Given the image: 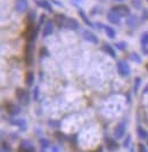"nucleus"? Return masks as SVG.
<instances>
[{
  "label": "nucleus",
  "mask_w": 148,
  "mask_h": 152,
  "mask_svg": "<svg viewBox=\"0 0 148 152\" xmlns=\"http://www.w3.org/2000/svg\"><path fill=\"white\" fill-rule=\"evenodd\" d=\"M37 34H38V29H34L33 23L30 22L29 26L26 28V30L24 32V38L26 39L28 42H32V41L36 39Z\"/></svg>",
  "instance_id": "obj_1"
},
{
  "label": "nucleus",
  "mask_w": 148,
  "mask_h": 152,
  "mask_svg": "<svg viewBox=\"0 0 148 152\" xmlns=\"http://www.w3.org/2000/svg\"><path fill=\"white\" fill-rule=\"evenodd\" d=\"M112 12H114V13H116L120 17H123V16H128L130 15V8L126 6V5H118V6H114V7H112L111 9Z\"/></svg>",
  "instance_id": "obj_2"
},
{
  "label": "nucleus",
  "mask_w": 148,
  "mask_h": 152,
  "mask_svg": "<svg viewBox=\"0 0 148 152\" xmlns=\"http://www.w3.org/2000/svg\"><path fill=\"white\" fill-rule=\"evenodd\" d=\"M118 71L121 76L126 77L130 75V66L126 61H118Z\"/></svg>",
  "instance_id": "obj_3"
},
{
  "label": "nucleus",
  "mask_w": 148,
  "mask_h": 152,
  "mask_svg": "<svg viewBox=\"0 0 148 152\" xmlns=\"http://www.w3.org/2000/svg\"><path fill=\"white\" fill-rule=\"evenodd\" d=\"M32 42H28L24 49V60L28 65H31L32 60H33V54H32Z\"/></svg>",
  "instance_id": "obj_4"
},
{
  "label": "nucleus",
  "mask_w": 148,
  "mask_h": 152,
  "mask_svg": "<svg viewBox=\"0 0 148 152\" xmlns=\"http://www.w3.org/2000/svg\"><path fill=\"white\" fill-rule=\"evenodd\" d=\"M16 95H17V99L18 101L24 104V105H28L29 104V94H28V91L22 89V88H18L17 91H16Z\"/></svg>",
  "instance_id": "obj_5"
},
{
  "label": "nucleus",
  "mask_w": 148,
  "mask_h": 152,
  "mask_svg": "<svg viewBox=\"0 0 148 152\" xmlns=\"http://www.w3.org/2000/svg\"><path fill=\"white\" fill-rule=\"evenodd\" d=\"M29 8V2L28 0H17L16 1V5H15V9L18 12V13H25Z\"/></svg>",
  "instance_id": "obj_6"
},
{
  "label": "nucleus",
  "mask_w": 148,
  "mask_h": 152,
  "mask_svg": "<svg viewBox=\"0 0 148 152\" xmlns=\"http://www.w3.org/2000/svg\"><path fill=\"white\" fill-rule=\"evenodd\" d=\"M84 40H87L88 42H91V44H97L98 42V38L95 33H92L91 31H83L82 33Z\"/></svg>",
  "instance_id": "obj_7"
},
{
  "label": "nucleus",
  "mask_w": 148,
  "mask_h": 152,
  "mask_svg": "<svg viewBox=\"0 0 148 152\" xmlns=\"http://www.w3.org/2000/svg\"><path fill=\"white\" fill-rule=\"evenodd\" d=\"M66 20H67V17L64 15V14H56L55 17H54V23H55L58 28H64Z\"/></svg>",
  "instance_id": "obj_8"
},
{
  "label": "nucleus",
  "mask_w": 148,
  "mask_h": 152,
  "mask_svg": "<svg viewBox=\"0 0 148 152\" xmlns=\"http://www.w3.org/2000/svg\"><path fill=\"white\" fill-rule=\"evenodd\" d=\"M68 30H78L79 29V22L75 20V18H67L66 22H65V26Z\"/></svg>",
  "instance_id": "obj_9"
},
{
  "label": "nucleus",
  "mask_w": 148,
  "mask_h": 152,
  "mask_svg": "<svg viewBox=\"0 0 148 152\" xmlns=\"http://www.w3.org/2000/svg\"><path fill=\"white\" fill-rule=\"evenodd\" d=\"M54 24H55L54 21H48V22L46 23L44 32H42V36L44 37H48V36H50L52 32H54Z\"/></svg>",
  "instance_id": "obj_10"
},
{
  "label": "nucleus",
  "mask_w": 148,
  "mask_h": 152,
  "mask_svg": "<svg viewBox=\"0 0 148 152\" xmlns=\"http://www.w3.org/2000/svg\"><path fill=\"white\" fill-rule=\"evenodd\" d=\"M107 20L111 23H113V24H120V23H121V17H120L116 13L112 12V10H110V12L107 13Z\"/></svg>",
  "instance_id": "obj_11"
},
{
  "label": "nucleus",
  "mask_w": 148,
  "mask_h": 152,
  "mask_svg": "<svg viewBox=\"0 0 148 152\" xmlns=\"http://www.w3.org/2000/svg\"><path fill=\"white\" fill-rule=\"evenodd\" d=\"M5 107H6L7 112L10 114V115H16L17 113H20V111H21L20 107H17V105H14V104H12V103H7Z\"/></svg>",
  "instance_id": "obj_12"
},
{
  "label": "nucleus",
  "mask_w": 148,
  "mask_h": 152,
  "mask_svg": "<svg viewBox=\"0 0 148 152\" xmlns=\"http://www.w3.org/2000/svg\"><path fill=\"white\" fill-rule=\"evenodd\" d=\"M36 4H37L39 7L44 8V9H46L47 12H49V13L52 12V4H50L49 1H47V0H36Z\"/></svg>",
  "instance_id": "obj_13"
},
{
  "label": "nucleus",
  "mask_w": 148,
  "mask_h": 152,
  "mask_svg": "<svg viewBox=\"0 0 148 152\" xmlns=\"http://www.w3.org/2000/svg\"><path fill=\"white\" fill-rule=\"evenodd\" d=\"M114 133H115L116 138L123 137L124 133H126V125L124 124H118V126H116V128H115V130H114Z\"/></svg>",
  "instance_id": "obj_14"
},
{
  "label": "nucleus",
  "mask_w": 148,
  "mask_h": 152,
  "mask_svg": "<svg viewBox=\"0 0 148 152\" xmlns=\"http://www.w3.org/2000/svg\"><path fill=\"white\" fill-rule=\"evenodd\" d=\"M106 146H107V149L111 150V151H114V150H116L118 148V143H116L114 140H112V138H106Z\"/></svg>",
  "instance_id": "obj_15"
},
{
  "label": "nucleus",
  "mask_w": 148,
  "mask_h": 152,
  "mask_svg": "<svg viewBox=\"0 0 148 152\" xmlns=\"http://www.w3.org/2000/svg\"><path fill=\"white\" fill-rule=\"evenodd\" d=\"M79 15H80V17H81L82 20H83V22L86 23L88 26H90V28H95V25L91 23V21L89 20L88 17H87V15H86V13L82 10V9H79Z\"/></svg>",
  "instance_id": "obj_16"
},
{
  "label": "nucleus",
  "mask_w": 148,
  "mask_h": 152,
  "mask_svg": "<svg viewBox=\"0 0 148 152\" xmlns=\"http://www.w3.org/2000/svg\"><path fill=\"white\" fill-rule=\"evenodd\" d=\"M126 24L130 26V28H136L137 24H138V20L134 15H129L128 16V20H126Z\"/></svg>",
  "instance_id": "obj_17"
},
{
  "label": "nucleus",
  "mask_w": 148,
  "mask_h": 152,
  "mask_svg": "<svg viewBox=\"0 0 148 152\" xmlns=\"http://www.w3.org/2000/svg\"><path fill=\"white\" fill-rule=\"evenodd\" d=\"M104 30H105V32H106V34H107V37H108V38H111V39L115 38L116 32H115V30H114L113 28L108 26V25H105V26H104Z\"/></svg>",
  "instance_id": "obj_18"
},
{
  "label": "nucleus",
  "mask_w": 148,
  "mask_h": 152,
  "mask_svg": "<svg viewBox=\"0 0 148 152\" xmlns=\"http://www.w3.org/2000/svg\"><path fill=\"white\" fill-rule=\"evenodd\" d=\"M148 45V32H144L142 36H141V46L145 50V54H147V49H146V46Z\"/></svg>",
  "instance_id": "obj_19"
},
{
  "label": "nucleus",
  "mask_w": 148,
  "mask_h": 152,
  "mask_svg": "<svg viewBox=\"0 0 148 152\" xmlns=\"http://www.w3.org/2000/svg\"><path fill=\"white\" fill-rule=\"evenodd\" d=\"M103 49L106 52V53L108 54L110 56L114 57V58L116 57V53H115V50H114V49H113V47H111L110 45H106V44H105V45L103 46Z\"/></svg>",
  "instance_id": "obj_20"
},
{
  "label": "nucleus",
  "mask_w": 148,
  "mask_h": 152,
  "mask_svg": "<svg viewBox=\"0 0 148 152\" xmlns=\"http://www.w3.org/2000/svg\"><path fill=\"white\" fill-rule=\"evenodd\" d=\"M33 81H34V76L32 72H28L26 73V79H25V83L28 86H32L33 85Z\"/></svg>",
  "instance_id": "obj_21"
},
{
  "label": "nucleus",
  "mask_w": 148,
  "mask_h": 152,
  "mask_svg": "<svg viewBox=\"0 0 148 152\" xmlns=\"http://www.w3.org/2000/svg\"><path fill=\"white\" fill-rule=\"evenodd\" d=\"M137 132H138V135H139V137H140L141 140H146L147 138V132L142 127H138L137 128Z\"/></svg>",
  "instance_id": "obj_22"
},
{
  "label": "nucleus",
  "mask_w": 148,
  "mask_h": 152,
  "mask_svg": "<svg viewBox=\"0 0 148 152\" xmlns=\"http://www.w3.org/2000/svg\"><path fill=\"white\" fill-rule=\"evenodd\" d=\"M13 124H16V125H18L20 127H21V129H25L26 128V121L24 120V119H20V120H13Z\"/></svg>",
  "instance_id": "obj_23"
},
{
  "label": "nucleus",
  "mask_w": 148,
  "mask_h": 152,
  "mask_svg": "<svg viewBox=\"0 0 148 152\" xmlns=\"http://www.w3.org/2000/svg\"><path fill=\"white\" fill-rule=\"evenodd\" d=\"M130 57L132 58V60H134V61L137 62V63H141V58H140V56L138 55L137 53H132L131 55H130Z\"/></svg>",
  "instance_id": "obj_24"
},
{
  "label": "nucleus",
  "mask_w": 148,
  "mask_h": 152,
  "mask_svg": "<svg viewBox=\"0 0 148 152\" xmlns=\"http://www.w3.org/2000/svg\"><path fill=\"white\" fill-rule=\"evenodd\" d=\"M140 78H136V81H134V93H137L138 91V88H139V86H140Z\"/></svg>",
  "instance_id": "obj_25"
},
{
  "label": "nucleus",
  "mask_w": 148,
  "mask_h": 152,
  "mask_svg": "<svg viewBox=\"0 0 148 152\" xmlns=\"http://www.w3.org/2000/svg\"><path fill=\"white\" fill-rule=\"evenodd\" d=\"M116 48H118V49H121V50H123V49H126V42H123V41H121V42H118L116 44Z\"/></svg>",
  "instance_id": "obj_26"
},
{
  "label": "nucleus",
  "mask_w": 148,
  "mask_h": 152,
  "mask_svg": "<svg viewBox=\"0 0 148 152\" xmlns=\"http://www.w3.org/2000/svg\"><path fill=\"white\" fill-rule=\"evenodd\" d=\"M40 143H41V146H42V148H48V146H49V142H48L47 140H44V138H41V140H40Z\"/></svg>",
  "instance_id": "obj_27"
},
{
  "label": "nucleus",
  "mask_w": 148,
  "mask_h": 152,
  "mask_svg": "<svg viewBox=\"0 0 148 152\" xmlns=\"http://www.w3.org/2000/svg\"><path fill=\"white\" fill-rule=\"evenodd\" d=\"M132 2H133V6L136 8L140 7V0H132Z\"/></svg>",
  "instance_id": "obj_28"
},
{
  "label": "nucleus",
  "mask_w": 148,
  "mask_h": 152,
  "mask_svg": "<svg viewBox=\"0 0 148 152\" xmlns=\"http://www.w3.org/2000/svg\"><path fill=\"white\" fill-rule=\"evenodd\" d=\"M38 96H39V87H36L34 88V94H33L34 99H38Z\"/></svg>",
  "instance_id": "obj_29"
},
{
  "label": "nucleus",
  "mask_w": 148,
  "mask_h": 152,
  "mask_svg": "<svg viewBox=\"0 0 148 152\" xmlns=\"http://www.w3.org/2000/svg\"><path fill=\"white\" fill-rule=\"evenodd\" d=\"M36 18V13L34 12H31L29 14V20H30V22H32V20H34Z\"/></svg>",
  "instance_id": "obj_30"
},
{
  "label": "nucleus",
  "mask_w": 148,
  "mask_h": 152,
  "mask_svg": "<svg viewBox=\"0 0 148 152\" xmlns=\"http://www.w3.org/2000/svg\"><path fill=\"white\" fill-rule=\"evenodd\" d=\"M52 2L56 4V5H58L59 7H64V4H63L62 1H58V0H52Z\"/></svg>",
  "instance_id": "obj_31"
},
{
  "label": "nucleus",
  "mask_w": 148,
  "mask_h": 152,
  "mask_svg": "<svg viewBox=\"0 0 148 152\" xmlns=\"http://www.w3.org/2000/svg\"><path fill=\"white\" fill-rule=\"evenodd\" d=\"M72 1H73V4L75 5V7H79V4L83 2V0H72Z\"/></svg>",
  "instance_id": "obj_32"
},
{
  "label": "nucleus",
  "mask_w": 148,
  "mask_h": 152,
  "mask_svg": "<svg viewBox=\"0 0 148 152\" xmlns=\"http://www.w3.org/2000/svg\"><path fill=\"white\" fill-rule=\"evenodd\" d=\"M40 52H41V53H40V56H44V55H47V49H46V48H41V49H40Z\"/></svg>",
  "instance_id": "obj_33"
},
{
  "label": "nucleus",
  "mask_w": 148,
  "mask_h": 152,
  "mask_svg": "<svg viewBox=\"0 0 148 152\" xmlns=\"http://www.w3.org/2000/svg\"><path fill=\"white\" fill-rule=\"evenodd\" d=\"M139 152H147V150H146V148L142 144L139 145Z\"/></svg>",
  "instance_id": "obj_34"
},
{
  "label": "nucleus",
  "mask_w": 148,
  "mask_h": 152,
  "mask_svg": "<svg viewBox=\"0 0 148 152\" xmlns=\"http://www.w3.org/2000/svg\"><path fill=\"white\" fill-rule=\"evenodd\" d=\"M129 142H130V137H128V138L126 140V143H124V145H126V146H128V145H129Z\"/></svg>",
  "instance_id": "obj_35"
},
{
  "label": "nucleus",
  "mask_w": 148,
  "mask_h": 152,
  "mask_svg": "<svg viewBox=\"0 0 148 152\" xmlns=\"http://www.w3.org/2000/svg\"><path fill=\"white\" fill-rule=\"evenodd\" d=\"M52 152H58V149H57V148H54V149H52Z\"/></svg>",
  "instance_id": "obj_36"
},
{
  "label": "nucleus",
  "mask_w": 148,
  "mask_h": 152,
  "mask_svg": "<svg viewBox=\"0 0 148 152\" xmlns=\"http://www.w3.org/2000/svg\"><path fill=\"white\" fill-rule=\"evenodd\" d=\"M145 91V93H147V91H148V85H147V86H146V89H145V91Z\"/></svg>",
  "instance_id": "obj_37"
},
{
  "label": "nucleus",
  "mask_w": 148,
  "mask_h": 152,
  "mask_svg": "<svg viewBox=\"0 0 148 152\" xmlns=\"http://www.w3.org/2000/svg\"><path fill=\"white\" fill-rule=\"evenodd\" d=\"M99 1H100V2H105V1H106V0H99Z\"/></svg>",
  "instance_id": "obj_38"
},
{
  "label": "nucleus",
  "mask_w": 148,
  "mask_h": 152,
  "mask_svg": "<svg viewBox=\"0 0 148 152\" xmlns=\"http://www.w3.org/2000/svg\"><path fill=\"white\" fill-rule=\"evenodd\" d=\"M113 1H123V0H113Z\"/></svg>",
  "instance_id": "obj_39"
},
{
  "label": "nucleus",
  "mask_w": 148,
  "mask_h": 152,
  "mask_svg": "<svg viewBox=\"0 0 148 152\" xmlns=\"http://www.w3.org/2000/svg\"><path fill=\"white\" fill-rule=\"evenodd\" d=\"M147 68H148V66H147Z\"/></svg>",
  "instance_id": "obj_40"
}]
</instances>
